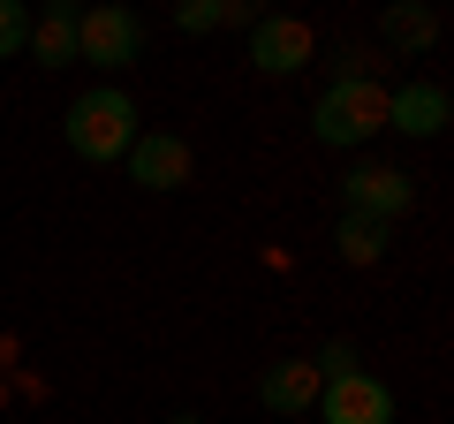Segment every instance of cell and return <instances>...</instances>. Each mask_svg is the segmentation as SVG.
<instances>
[{"instance_id":"cell-1","label":"cell","mask_w":454,"mask_h":424,"mask_svg":"<svg viewBox=\"0 0 454 424\" xmlns=\"http://www.w3.org/2000/svg\"><path fill=\"white\" fill-rule=\"evenodd\" d=\"M137 98L121 91V83H91V91H76L68 98V114H61V137H68V152L76 160H91V167H114L121 152L137 145Z\"/></svg>"},{"instance_id":"cell-2","label":"cell","mask_w":454,"mask_h":424,"mask_svg":"<svg viewBox=\"0 0 454 424\" xmlns=\"http://www.w3.org/2000/svg\"><path fill=\"white\" fill-rule=\"evenodd\" d=\"M387 130V83L372 76V68H348V76H333L318 91V106H310V137L333 152H356L372 145V137Z\"/></svg>"},{"instance_id":"cell-3","label":"cell","mask_w":454,"mask_h":424,"mask_svg":"<svg viewBox=\"0 0 454 424\" xmlns=\"http://www.w3.org/2000/svg\"><path fill=\"white\" fill-rule=\"evenodd\" d=\"M137 53H145V23H137V8H121V0H91V8L76 16V61H91L98 76L137 68Z\"/></svg>"},{"instance_id":"cell-4","label":"cell","mask_w":454,"mask_h":424,"mask_svg":"<svg viewBox=\"0 0 454 424\" xmlns=\"http://www.w3.org/2000/svg\"><path fill=\"white\" fill-rule=\"evenodd\" d=\"M310 53H318V38H310L303 16H258L250 23V68L258 76H303Z\"/></svg>"},{"instance_id":"cell-5","label":"cell","mask_w":454,"mask_h":424,"mask_svg":"<svg viewBox=\"0 0 454 424\" xmlns=\"http://www.w3.org/2000/svg\"><path fill=\"white\" fill-rule=\"evenodd\" d=\"M121 167H129V182L137 190H182V182H190V137H175V130H137V145L121 152Z\"/></svg>"},{"instance_id":"cell-6","label":"cell","mask_w":454,"mask_h":424,"mask_svg":"<svg viewBox=\"0 0 454 424\" xmlns=\"http://www.w3.org/2000/svg\"><path fill=\"white\" fill-rule=\"evenodd\" d=\"M318 424H394V387L372 372H340L318 387Z\"/></svg>"},{"instance_id":"cell-7","label":"cell","mask_w":454,"mask_h":424,"mask_svg":"<svg viewBox=\"0 0 454 424\" xmlns=\"http://www.w3.org/2000/svg\"><path fill=\"white\" fill-rule=\"evenodd\" d=\"M409 175L402 167H379V160H364V167H348L340 175V212H372V220H402L409 212Z\"/></svg>"},{"instance_id":"cell-8","label":"cell","mask_w":454,"mask_h":424,"mask_svg":"<svg viewBox=\"0 0 454 424\" xmlns=\"http://www.w3.org/2000/svg\"><path fill=\"white\" fill-rule=\"evenodd\" d=\"M447 114H454V98L439 91V83H402V91H387V130L417 137V145L447 130Z\"/></svg>"},{"instance_id":"cell-9","label":"cell","mask_w":454,"mask_h":424,"mask_svg":"<svg viewBox=\"0 0 454 424\" xmlns=\"http://www.w3.org/2000/svg\"><path fill=\"white\" fill-rule=\"evenodd\" d=\"M76 0H46V16H31V38H23V53H31L38 68H68L76 61Z\"/></svg>"},{"instance_id":"cell-10","label":"cell","mask_w":454,"mask_h":424,"mask_svg":"<svg viewBox=\"0 0 454 424\" xmlns=\"http://www.w3.org/2000/svg\"><path fill=\"white\" fill-rule=\"evenodd\" d=\"M318 364L310 357H288V364H273V372L258 379V402L273 409V417H295V409H318Z\"/></svg>"},{"instance_id":"cell-11","label":"cell","mask_w":454,"mask_h":424,"mask_svg":"<svg viewBox=\"0 0 454 424\" xmlns=\"http://www.w3.org/2000/svg\"><path fill=\"white\" fill-rule=\"evenodd\" d=\"M379 38L394 53H432L439 46V8L432 0H394L387 16H379Z\"/></svg>"},{"instance_id":"cell-12","label":"cell","mask_w":454,"mask_h":424,"mask_svg":"<svg viewBox=\"0 0 454 424\" xmlns=\"http://www.w3.org/2000/svg\"><path fill=\"white\" fill-rule=\"evenodd\" d=\"M387 243H394V220H372V212H340V220H333L340 265H379V258H387Z\"/></svg>"},{"instance_id":"cell-13","label":"cell","mask_w":454,"mask_h":424,"mask_svg":"<svg viewBox=\"0 0 454 424\" xmlns=\"http://www.w3.org/2000/svg\"><path fill=\"white\" fill-rule=\"evenodd\" d=\"M175 23L190 38H205V31H220V23H258V0H182Z\"/></svg>"},{"instance_id":"cell-14","label":"cell","mask_w":454,"mask_h":424,"mask_svg":"<svg viewBox=\"0 0 454 424\" xmlns=\"http://www.w3.org/2000/svg\"><path fill=\"white\" fill-rule=\"evenodd\" d=\"M23 38H31V8H23V0H0V61L23 53Z\"/></svg>"},{"instance_id":"cell-15","label":"cell","mask_w":454,"mask_h":424,"mask_svg":"<svg viewBox=\"0 0 454 424\" xmlns=\"http://www.w3.org/2000/svg\"><path fill=\"white\" fill-rule=\"evenodd\" d=\"M310 364H318V379H340V372H356V349H348V342H325Z\"/></svg>"},{"instance_id":"cell-16","label":"cell","mask_w":454,"mask_h":424,"mask_svg":"<svg viewBox=\"0 0 454 424\" xmlns=\"http://www.w3.org/2000/svg\"><path fill=\"white\" fill-rule=\"evenodd\" d=\"M167 424H205V417H190V409H182V417H167Z\"/></svg>"}]
</instances>
